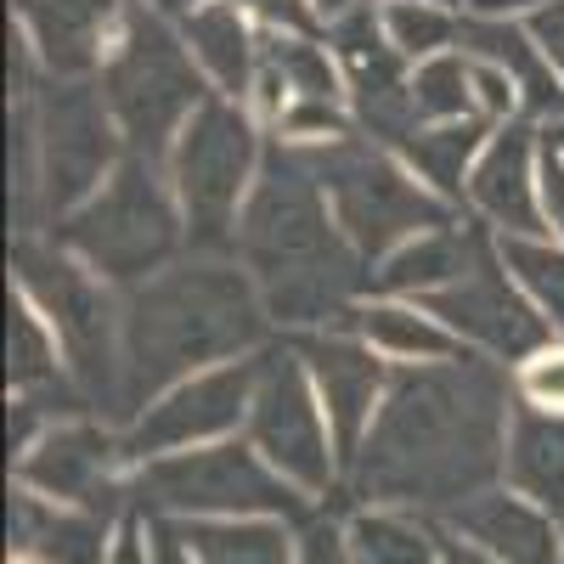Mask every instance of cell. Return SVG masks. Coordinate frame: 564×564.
<instances>
[{"label":"cell","mask_w":564,"mask_h":564,"mask_svg":"<svg viewBox=\"0 0 564 564\" xmlns=\"http://www.w3.org/2000/svg\"><path fill=\"white\" fill-rule=\"evenodd\" d=\"M513 401V372L475 350L457 361L395 367L350 468L356 491L384 508L452 513L502 486Z\"/></svg>","instance_id":"6da1fadb"},{"label":"cell","mask_w":564,"mask_h":564,"mask_svg":"<svg viewBox=\"0 0 564 564\" xmlns=\"http://www.w3.org/2000/svg\"><path fill=\"white\" fill-rule=\"evenodd\" d=\"M238 254L260 282L271 322L294 334L339 327L345 311L372 294V265L339 231L305 148L289 141H265L260 181L238 220Z\"/></svg>","instance_id":"7a4b0ae2"},{"label":"cell","mask_w":564,"mask_h":564,"mask_svg":"<svg viewBox=\"0 0 564 564\" xmlns=\"http://www.w3.org/2000/svg\"><path fill=\"white\" fill-rule=\"evenodd\" d=\"M265 300L249 265L215 254L175 260L159 276L135 282L119 305V361H124V412L135 417L153 395L193 379L204 367L243 361L265 345Z\"/></svg>","instance_id":"3957f363"},{"label":"cell","mask_w":564,"mask_h":564,"mask_svg":"<svg viewBox=\"0 0 564 564\" xmlns=\"http://www.w3.org/2000/svg\"><path fill=\"white\" fill-rule=\"evenodd\" d=\"M57 243L119 289L159 276L186 243V215L170 186V170L141 153H124V164L97 193L57 220Z\"/></svg>","instance_id":"277c9868"},{"label":"cell","mask_w":564,"mask_h":564,"mask_svg":"<svg viewBox=\"0 0 564 564\" xmlns=\"http://www.w3.org/2000/svg\"><path fill=\"white\" fill-rule=\"evenodd\" d=\"M305 159L322 181L327 204H334L339 231L367 265L395 254L417 231L463 220V209L452 198H441L430 181H417V170L401 153H390L384 141H372L361 130L327 141V148H305Z\"/></svg>","instance_id":"5b68a950"},{"label":"cell","mask_w":564,"mask_h":564,"mask_svg":"<svg viewBox=\"0 0 564 564\" xmlns=\"http://www.w3.org/2000/svg\"><path fill=\"white\" fill-rule=\"evenodd\" d=\"M102 97L124 130V148L164 164L186 119L215 97V85L204 79L198 57L186 52L175 18L153 7H130L102 63Z\"/></svg>","instance_id":"8992f818"},{"label":"cell","mask_w":564,"mask_h":564,"mask_svg":"<svg viewBox=\"0 0 564 564\" xmlns=\"http://www.w3.org/2000/svg\"><path fill=\"white\" fill-rule=\"evenodd\" d=\"M260 164H265V135H260V113L249 102L209 97L186 119L164 170H170V186L181 198L186 249L193 254L238 249V220H243V204L260 181Z\"/></svg>","instance_id":"52a82bcc"},{"label":"cell","mask_w":564,"mask_h":564,"mask_svg":"<svg viewBox=\"0 0 564 564\" xmlns=\"http://www.w3.org/2000/svg\"><path fill=\"white\" fill-rule=\"evenodd\" d=\"M135 491L153 513H170V520H254V513H265V520L294 525L311 513V497L294 480H282L249 435L141 463Z\"/></svg>","instance_id":"ba28073f"},{"label":"cell","mask_w":564,"mask_h":564,"mask_svg":"<svg viewBox=\"0 0 564 564\" xmlns=\"http://www.w3.org/2000/svg\"><path fill=\"white\" fill-rule=\"evenodd\" d=\"M18 289L52 316L68 379L85 401H119L124 406V361H119V305L108 282L63 243H18Z\"/></svg>","instance_id":"9c48e42d"},{"label":"cell","mask_w":564,"mask_h":564,"mask_svg":"<svg viewBox=\"0 0 564 564\" xmlns=\"http://www.w3.org/2000/svg\"><path fill=\"white\" fill-rule=\"evenodd\" d=\"M243 435L254 452L276 468L282 480H294L311 502L339 486V446L327 430V412L316 395V379L300 356V345H265L254 356V395H249V423Z\"/></svg>","instance_id":"30bf717a"},{"label":"cell","mask_w":564,"mask_h":564,"mask_svg":"<svg viewBox=\"0 0 564 564\" xmlns=\"http://www.w3.org/2000/svg\"><path fill=\"white\" fill-rule=\"evenodd\" d=\"M40 198L57 220L74 215L97 186L124 164V130L102 97V85L85 79H52L40 102Z\"/></svg>","instance_id":"8fae6325"},{"label":"cell","mask_w":564,"mask_h":564,"mask_svg":"<svg viewBox=\"0 0 564 564\" xmlns=\"http://www.w3.org/2000/svg\"><path fill=\"white\" fill-rule=\"evenodd\" d=\"M249 395H254V361L204 367V372H193V379L170 384L164 395H153L130 417L124 463L141 468V463L170 457V452H193V446H215V441L243 435Z\"/></svg>","instance_id":"7c38bea8"},{"label":"cell","mask_w":564,"mask_h":564,"mask_svg":"<svg viewBox=\"0 0 564 564\" xmlns=\"http://www.w3.org/2000/svg\"><path fill=\"white\" fill-rule=\"evenodd\" d=\"M423 305H430V311L452 327V334L463 339V350L491 356V361H502L508 372L520 367L525 356H536L547 339H558L553 322L531 305V294H525L520 282H513V271L502 265L497 243L480 254L475 271L457 276L452 289L430 294Z\"/></svg>","instance_id":"4fadbf2b"},{"label":"cell","mask_w":564,"mask_h":564,"mask_svg":"<svg viewBox=\"0 0 564 564\" xmlns=\"http://www.w3.org/2000/svg\"><path fill=\"white\" fill-rule=\"evenodd\" d=\"M311 379H316V395H322V412H327V430H334V446H339V468L350 475L356 457H361V441L372 430V417L384 406V390H390V361L372 350L367 339H356L350 327H316V334H294Z\"/></svg>","instance_id":"5bb4252c"},{"label":"cell","mask_w":564,"mask_h":564,"mask_svg":"<svg viewBox=\"0 0 564 564\" xmlns=\"http://www.w3.org/2000/svg\"><path fill=\"white\" fill-rule=\"evenodd\" d=\"M542 124L536 119H508L491 130L486 153L468 170V193L463 204L491 226L497 238H536L547 231L542 220Z\"/></svg>","instance_id":"9a60e30c"},{"label":"cell","mask_w":564,"mask_h":564,"mask_svg":"<svg viewBox=\"0 0 564 564\" xmlns=\"http://www.w3.org/2000/svg\"><path fill=\"white\" fill-rule=\"evenodd\" d=\"M119 468L124 463V435H108L90 417L52 423L29 457L12 463V480L52 497V502H102L119 491Z\"/></svg>","instance_id":"2e32d148"},{"label":"cell","mask_w":564,"mask_h":564,"mask_svg":"<svg viewBox=\"0 0 564 564\" xmlns=\"http://www.w3.org/2000/svg\"><path fill=\"white\" fill-rule=\"evenodd\" d=\"M18 34L29 40V57L52 79L97 74L124 29L130 0H12Z\"/></svg>","instance_id":"e0dca14e"},{"label":"cell","mask_w":564,"mask_h":564,"mask_svg":"<svg viewBox=\"0 0 564 564\" xmlns=\"http://www.w3.org/2000/svg\"><path fill=\"white\" fill-rule=\"evenodd\" d=\"M7 542L34 564H108L119 542V520L97 502H52L12 480Z\"/></svg>","instance_id":"ac0fdd59"},{"label":"cell","mask_w":564,"mask_h":564,"mask_svg":"<svg viewBox=\"0 0 564 564\" xmlns=\"http://www.w3.org/2000/svg\"><path fill=\"white\" fill-rule=\"evenodd\" d=\"M441 525L468 536L475 547H486L502 564H564V525L547 508H536L531 497L491 486L480 497H468L463 508L441 513Z\"/></svg>","instance_id":"d6986e66"},{"label":"cell","mask_w":564,"mask_h":564,"mask_svg":"<svg viewBox=\"0 0 564 564\" xmlns=\"http://www.w3.org/2000/svg\"><path fill=\"white\" fill-rule=\"evenodd\" d=\"M457 52L497 63L513 85H520V108L536 124H558L564 119V79L553 74V63L542 57V45L531 34L525 18H480V12H463V34H457Z\"/></svg>","instance_id":"ffe728a7"},{"label":"cell","mask_w":564,"mask_h":564,"mask_svg":"<svg viewBox=\"0 0 564 564\" xmlns=\"http://www.w3.org/2000/svg\"><path fill=\"white\" fill-rule=\"evenodd\" d=\"M497 243V231L475 226V220H452L435 231H417L395 254H384L372 265V289L379 294H401V300H430L441 289H452L457 276H468L480 265V254Z\"/></svg>","instance_id":"44dd1931"},{"label":"cell","mask_w":564,"mask_h":564,"mask_svg":"<svg viewBox=\"0 0 564 564\" xmlns=\"http://www.w3.org/2000/svg\"><path fill=\"white\" fill-rule=\"evenodd\" d=\"M260 23L231 7V0H204L181 18V40L186 52L198 57L204 79L215 85V97H231V102H249L254 97V79H260Z\"/></svg>","instance_id":"7402d4cb"},{"label":"cell","mask_w":564,"mask_h":564,"mask_svg":"<svg viewBox=\"0 0 564 564\" xmlns=\"http://www.w3.org/2000/svg\"><path fill=\"white\" fill-rule=\"evenodd\" d=\"M339 327H350L356 339H367L372 350H379L384 361H395V367H417V361H457V356H468L463 350V339L452 334V327L423 305V300H401V294H361L350 311H345V322Z\"/></svg>","instance_id":"603a6c76"},{"label":"cell","mask_w":564,"mask_h":564,"mask_svg":"<svg viewBox=\"0 0 564 564\" xmlns=\"http://www.w3.org/2000/svg\"><path fill=\"white\" fill-rule=\"evenodd\" d=\"M502 486L531 497L536 508H547L564 525V412H542L531 401H513Z\"/></svg>","instance_id":"cb8c5ba5"},{"label":"cell","mask_w":564,"mask_h":564,"mask_svg":"<svg viewBox=\"0 0 564 564\" xmlns=\"http://www.w3.org/2000/svg\"><path fill=\"white\" fill-rule=\"evenodd\" d=\"M63 372H68V356H63V339H57L52 316H45L12 282V289H7V384L18 395H34V401H45L52 390L79 395L74 379H63Z\"/></svg>","instance_id":"d4e9b609"},{"label":"cell","mask_w":564,"mask_h":564,"mask_svg":"<svg viewBox=\"0 0 564 564\" xmlns=\"http://www.w3.org/2000/svg\"><path fill=\"white\" fill-rule=\"evenodd\" d=\"M491 130H497V124H491L486 113H475V119H452V124H417L395 153L417 170V181H430L441 198H452V204L463 209L468 170H475V159L486 153Z\"/></svg>","instance_id":"484cf974"},{"label":"cell","mask_w":564,"mask_h":564,"mask_svg":"<svg viewBox=\"0 0 564 564\" xmlns=\"http://www.w3.org/2000/svg\"><path fill=\"white\" fill-rule=\"evenodd\" d=\"M350 553L356 564H441L446 553V525H435L430 513H412V508H356L345 520Z\"/></svg>","instance_id":"4316f807"},{"label":"cell","mask_w":564,"mask_h":564,"mask_svg":"<svg viewBox=\"0 0 564 564\" xmlns=\"http://www.w3.org/2000/svg\"><path fill=\"white\" fill-rule=\"evenodd\" d=\"M198 564H300V536L289 520H181Z\"/></svg>","instance_id":"83f0119b"},{"label":"cell","mask_w":564,"mask_h":564,"mask_svg":"<svg viewBox=\"0 0 564 564\" xmlns=\"http://www.w3.org/2000/svg\"><path fill=\"white\" fill-rule=\"evenodd\" d=\"M412 119L417 124H452V119H475V63L468 52H441V57H423L412 63Z\"/></svg>","instance_id":"f1b7e54d"},{"label":"cell","mask_w":564,"mask_h":564,"mask_svg":"<svg viewBox=\"0 0 564 564\" xmlns=\"http://www.w3.org/2000/svg\"><path fill=\"white\" fill-rule=\"evenodd\" d=\"M497 254L513 271V282L531 294V305L553 322V334L564 339V243L536 231V238H497Z\"/></svg>","instance_id":"f546056e"},{"label":"cell","mask_w":564,"mask_h":564,"mask_svg":"<svg viewBox=\"0 0 564 564\" xmlns=\"http://www.w3.org/2000/svg\"><path fill=\"white\" fill-rule=\"evenodd\" d=\"M379 18H384V34L395 40V52H401L406 63L457 52L463 12L446 7V0H390V7H379Z\"/></svg>","instance_id":"4dcf8cb0"},{"label":"cell","mask_w":564,"mask_h":564,"mask_svg":"<svg viewBox=\"0 0 564 564\" xmlns=\"http://www.w3.org/2000/svg\"><path fill=\"white\" fill-rule=\"evenodd\" d=\"M356 130L350 102H327V97H294L271 119V141H289V148H327Z\"/></svg>","instance_id":"1f68e13d"},{"label":"cell","mask_w":564,"mask_h":564,"mask_svg":"<svg viewBox=\"0 0 564 564\" xmlns=\"http://www.w3.org/2000/svg\"><path fill=\"white\" fill-rule=\"evenodd\" d=\"M513 395L542 412H564V339H547L536 356L513 367Z\"/></svg>","instance_id":"d6a6232c"},{"label":"cell","mask_w":564,"mask_h":564,"mask_svg":"<svg viewBox=\"0 0 564 564\" xmlns=\"http://www.w3.org/2000/svg\"><path fill=\"white\" fill-rule=\"evenodd\" d=\"M468 63H475V108H480L491 124L525 119V108H520V85H513L497 63H480V57H468Z\"/></svg>","instance_id":"836d02e7"},{"label":"cell","mask_w":564,"mask_h":564,"mask_svg":"<svg viewBox=\"0 0 564 564\" xmlns=\"http://www.w3.org/2000/svg\"><path fill=\"white\" fill-rule=\"evenodd\" d=\"M243 7L260 29H282V34H322V7L316 0H231Z\"/></svg>","instance_id":"e575fe53"},{"label":"cell","mask_w":564,"mask_h":564,"mask_svg":"<svg viewBox=\"0 0 564 564\" xmlns=\"http://www.w3.org/2000/svg\"><path fill=\"white\" fill-rule=\"evenodd\" d=\"M536 181H542V220H547V238L564 243V153L547 148V141H542V170H536Z\"/></svg>","instance_id":"d590c367"},{"label":"cell","mask_w":564,"mask_h":564,"mask_svg":"<svg viewBox=\"0 0 564 564\" xmlns=\"http://www.w3.org/2000/svg\"><path fill=\"white\" fill-rule=\"evenodd\" d=\"M300 564H356L345 525H322V520H311V525L300 531Z\"/></svg>","instance_id":"8d00e7d4"},{"label":"cell","mask_w":564,"mask_h":564,"mask_svg":"<svg viewBox=\"0 0 564 564\" xmlns=\"http://www.w3.org/2000/svg\"><path fill=\"white\" fill-rule=\"evenodd\" d=\"M148 558L153 564H198L181 520H170V513H148Z\"/></svg>","instance_id":"74e56055"},{"label":"cell","mask_w":564,"mask_h":564,"mask_svg":"<svg viewBox=\"0 0 564 564\" xmlns=\"http://www.w3.org/2000/svg\"><path fill=\"white\" fill-rule=\"evenodd\" d=\"M525 23H531V34H536V45H542V57L553 63V74L564 79V0H553V7L531 12Z\"/></svg>","instance_id":"f35d334b"},{"label":"cell","mask_w":564,"mask_h":564,"mask_svg":"<svg viewBox=\"0 0 564 564\" xmlns=\"http://www.w3.org/2000/svg\"><path fill=\"white\" fill-rule=\"evenodd\" d=\"M108 564H153L148 558V520H141V513H124L119 520V542H113Z\"/></svg>","instance_id":"ab89813d"},{"label":"cell","mask_w":564,"mask_h":564,"mask_svg":"<svg viewBox=\"0 0 564 564\" xmlns=\"http://www.w3.org/2000/svg\"><path fill=\"white\" fill-rule=\"evenodd\" d=\"M553 7V0H463V12H480V18H531Z\"/></svg>","instance_id":"60d3db41"},{"label":"cell","mask_w":564,"mask_h":564,"mask_svg":"<svg viewBox=\"0 0 564 564\" xmlns=\"http://www.w3.org/2000/svg\"><path fill=\"white\" fill-rule=\"evenodd\" d=\"M441 564H502V558H491L486 547H475V542H468V536L446 531V553H441Z\"/></svg>","instance_id":"b9f144b4"},{"label":"cell","mask_w":564,"mask_h":564,"mask_svg":"<svg viewBox=\"0 0 564 564\" xmlns=\"http://www.w3.org/2000/svg\"><path fill=\"white\" fill-rule=\"evenodd\" d=\"M130 7H153V12H164V18H186V12H193V7H204V0H130Z\"/></svg>","instance_id":"7bdbcfd3"},{"label":"cell","mask_w":564,"mask_h":564,"mask_svg":"<svg viewBox=\"0 0 564 564\" xmlns=\"http://www.w3.org/2000/svg\"><path fill=\"white\" fill-rule=\"evenodd\" d=\"M316 7H322V23H327V18H339V12H350L356 0H316Z\"/></svg>","instance_id":"ee69618b"},{"label":"cell","mask_w":564,"mask_h":564,"mask_svg":"<svg viewBox=\"0 0 564 564\" xmlns=\"http://www.w3.org/2000/svg\"><path fill=\"white\" fill-rule=\"evenodd\" d=\"M542 141H547V148H558V153H564V119H558V124H542Z\"/></svg>","instance_id":"f6af8a7d"},{"label":"cell","mask_w":564,"mask_h":564,"mask_svg":"<svg viewBox=\"0 0 564 564\" xmlns=\"http://www.w3.org/2000/svg\"><path fill=\"white\" fill-rule=\"evenodd\" d=\"M367 7H390V0H367ZM446 7H452V0H446Z\"/></svg>","instance_id":"bcb514c9"}]
</instances>
